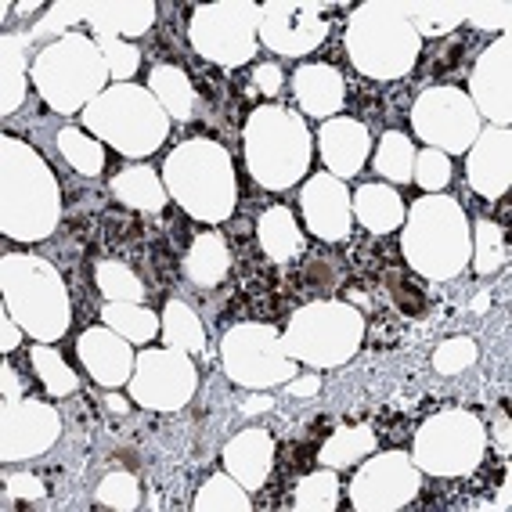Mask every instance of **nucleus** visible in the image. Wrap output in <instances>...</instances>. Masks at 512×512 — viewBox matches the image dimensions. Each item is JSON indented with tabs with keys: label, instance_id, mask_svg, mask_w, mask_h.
<instances>
[{
	"label": "nucleus",
	"instance_id": "obj_51",
	"mask_svg": "<svg viewBox=\"0 0 512 512\" xmlns=\"http://www.w3.org/2000/svg\"><path fill=\"white\" fill-rule=\"evenodd\" d=\"M462 65H466V44H462V40H451V44H444L437 55H433L430 80H451V76L462 73Z\"/></svg>",
	"mask_w": 512,
	"mask_h": 512
},
{
	"label": "nucleus",
	"instance_id": "obj_38",
	"mask_svg": "<svg viewBox=\"0 0 512 512\" xmlns=\"http://www.w3.org/2000/svg\"><path fill=\"white\" fill-rule=\"evenodd\" d=\"M375 170L386 177V181L408 184L415 170V145L404 138L401 130H386L379 138V152H375Z\"/></svg>",
	"mask_w": 512,
	"mask_h": 512
},
{
	"label": "nucleus",
	"instance_id": "obj_10",
	"mask_svg": "<svg viewBox=\"0 0 512 512\" xmlns=\"http://www.w3.org/2000/svg\"><path fill=\"white\" fill-rule=\"evenodd\" d=\"M487 430L473 412H437L415 437V466L430 476H466L484 462Z\"/></svg>",
	"mask_w": 512,
	"mask_h": 512
},
{
	"label": "nucleus",
	"instance_id": "obj_57",
	"mask_svg": "<svg viewBox=\"0 0 512 512\" xmlns=\"http://www.w3.org/2000/svg\"><path fill=\"white\" fill-rule=\"evenodd\" d=\"M0 379H4V401H22V394H26V386H22L19 372L11 365L0 368Z\"/></svg>",
	"mask_w": 512,
	"mask_h": 512
},
{
	"label": "nucleus",
	"instance_id": "obj_49",
	"mask_svg": "<svg viewBox=\"0 0 512 512\" xmlns=\"http://www.w3.org/2000/svg\"><path fill=\"white\" fill-rule=\"evenodd\" d=\"M101 224H105V238L112 242V249H119V253H130V249L141 246V238H145V228H141V220L134 217V213H105L101 217Z\"/></svg>",
	"mask_w": 512,
	"mask_h": 512
},
{
	"label": "nucleus",
	"instance_id": "obj_2",
	"mask_svg": "<svg viewBox=\"0 0 512 512\" xmlns=\"http://www.w3.org/2000/svg\"><path fill=\"white\" fill-rule=\"evenodd\" d=\"M166 192L174 195L177 206L188 210L192 217L220 224L235 210L238 184L231 170L228 148H220L210 138H192L166 156L163 163Z\"/></svg>",
	"mask_w": 512,
	"mask_h": 512
},
{
	"label": "nucleus",
	"instance_id": "obj_54",
	"mask_svg": "<svg viewBox=\"0 0 512 512\" xmlns=\"http://www.w3.org/2000/svg\"><path fill=\"white\" fill-rule=\"evenodd\" d=\"M289 397H314L321 390V375L318 372H307V375H293L289 383H285Z\"/></svg>",
	"mask_w": 512,
	"mask_h": 512
},
{
	"label": "nucleus",
	"instance_id": "obj_58",
	"mask_svg": "<svg viewBox=\"0 0 512 512\" xmlns=\"http://www.w3.org/2000/svg\"><path fill=\"white\" fill-rule=\"evenodd\" d=\"M256 235V228L249 224V220H231L228 224V238L231 242H242V246H249V238Z\"/></svg>",
	"mask_w": 512,
	"mask_h": 512
},
{
	"label": "nucleus",
	"instance_id": "obj_27",
	"mask_svg": "<svg viewBox=\"0 0 512 512\" xmlns=\"http://www.w3.org/2000/svg\"><path fill=\"white\" fill-rule=\"evenodd\" d=\"M228 267H231V249L217 231L195 235L192 242H188V253H184V275H188L192 285H199V289L220 285L224 275H228Z\"/></svg>",
	"mask_w": 512,
	"mask_h": 512
},
{
	"label": "nucleus",
	"instance_id": "obj_12",
	"mask_svg": "<svg viewBox=\"0 0 512 512\" xmlns=\"http://www.w3.org/2000/svg\"><path fill=\"white\" fill-rule=\"evenodd\" d=\"M256 33H260V8L246 0L231 4H202L192 19V47L206 62L217 65H246L256 51Z\"/></svg>",
	"mask_w": 512,
	"mask_h": 512
},
{
	"label": "nucleus",
	"instance_id": "obj_19",
	"mask_svg": "<svg viewBox=\"0 0 512 512\" xmlns=\"http://www.w3.org/2000/svg\"><path fill=\"white\" fill-rule=\"evenodd\" d=\"M300 210L307 228L314 231V238L321 242H343L350 235V195L343 188V181L332 174H314L303 184L300 192Z\"/></svg>",
	"mask_w": 512,
	"mask_h": 512
},
{
	"label": "nucleus",
	"instance_id": "obj_21",
	"mask_svg": "<svg viewBox=\"0 0 512 512\" xmlns=\"http://www.w3.org/2000/svg\"><path fill=\"white\" fill-rule=\"evenodd\" d=\"M76 350H80V361L87 365V372H91L94 383L109 386V390H116V386L130 383V375H134V350H130V343L119 332H112L109 325H101V329H87L80 336V343H76Z\"/></svg>",
	"mask_w": 512,
	"mask_h": 512
},
{
	"label": "nucleus",
	"instance_id": "obj_28",
	"mask_svg": "<svg viewBox=\"0 0 512 512\" xmlns=\"http://www.w3.org/2000/svg\"><path fill=\"white\" fill-rule=\"evenodd\" d=\"M109 192L116 195L130 213H163L166 188L152 166H127L123 174L112 177Z\"/></svg>",
	"mask_w": 512,
	"mask_h": 512
},
{
	"label": "nucleus",
	"instance_id": "obj_15",
	"mask_svg": "<svg viewBox=\"0 0 512 512\" xmlns=\"http://www.w3.org/2000/svg\"><path fill=\"white\" fill-rule=\"evenodd\" d=\"M419 494V466L404 451H386L372 458L350 484V502L361 512L404 509Z\"/></svg>",
	"mask_w": 512,
	"mask_h": 512
},
{
	"label": "nucleus",
	"instance_id": "obj_9",
	"mask_svg": "<svg viewBox=\"0 0 512 512\" xmlns=\"http://www.w3.org/2000/svg\"><path fill=\"white\" fill-rule=\"evenodd\" d=\"M361 339H365V318L357 307L339 300H311L293 314L282 343L293 361L336 368L357 354Z\"/></svg>",
	"mask_w": 512,
	"mask_h": 512
},
{
	"label": "nucleus",
	"instance_id": "obj_43",
	"mask_svg": "<svg viewBox=\"0 0 512 512\" xmlns=\"http://www.w3.org/2000/svg\"><path fill=\"white\" fill-rule=\"evenodd\" d=\"M33 368H37L40 383L51 390L55 397H69L76 394V386H80V379H76V372L69 365H65V357L58 354L55 347H47V343H40V347H33Z\"/></svg>",
	"mask_w": 512,
	"mask_h": 512
},
{
	"label": "nucleus",
	"instance_id": "obj_20",
	"mask_svg": "<svg viewBox=\"0 0 512 512\" xmlns=\"http://www.w3.org/2000/svg\"><path fill=\"white\" fill-rule=\"evenodd\" d=\"M466 177L473 184L476 195H484L487 202L502 199L509 192L512 181V134L509 127H487L484 134H476L469 145V166Z\"/></svg>",
	"mask_w": 512,
	"mask_h": 512
},
{
	"label": "nucleus",
	"instance_id": "obj_29",
	"mask_svg": "<svg viewBox=\"0 0 512 512\" xmlns=\"http://www.w3.org/2000/svg\"><path fill=\"white\" fill-rule=\"evenodd\" d=\"M256 238H260L264 256L275 264H289L293 256L303 253V231L296 228V217L285 206L264 210V217L256 220Z\"/></svg>",
	"mask_w": 512,
	"mask_h": 512
},
{
	"label": "nucleus",
	"instance_id": "obj_4",
	"mask_svg": "<svg viewBox=\"0 0 512 512\" xmlns=\"http://www.w3.org/2000/svg\"><path fill=\"white\" fill-rule=\"evenodd\" d=\"M343 44H347L357 73L372 76V80H401L419 62L422 37L404 15V4L375 0V4H361L350 15Z\"/></svg>",
	"mask_w": 512,
	"mask_h": 512
},
{
	"label": "nucleus",
	"instance_id": "obj_24",
	"mask_svg": "<svg viewBox=\"0 0 512 512\" xmlns=\"http://www.w3.org/2000/svg\"><path fill=\"white\" fill-rule=\"evenodd\" d=\"M224 466L246 491H260L275 466V437L267 430H242L224 448Z\"/></svg>",
	"mask_w": 512,
	"mask_h": 512
},
{
	"label": "nucleus",
	"instance_id": "obj_30",
	"mask_svg": "<svg viewBox=\"0 0 512 512\" xmlns=\"http://www.w3.org/2000/svg\"><path fill=\"white\" fill-rule=\"evenodd\" d=\"M148 91L156 94V101L170 112V119H192L195 116V83L184 73L181 65L163 62L148 76Z\"/></svg>",
	"mask_w": 512,
	"mask_h": 512
},
{
	"label": "nucleus",
	"instance_id": "obj_5",
	"mask_svg": "<svg viewBox=\"0 0 512 512\" xmlns=\"http://www.w3.org/2000/svg\"><path fill=\"white\" fill-rule=\"evenodd\" d=\"M83 127L109 141L123 156L145 159L166 141L170 112L159 105L156 94L141 91L138 83H116L83 109Z\"/></svg>",
	"mask_w": 512,
	"mask_h": 512
},
{
	"label": "nucleus",
	"instance_id": "obj_50",
	"mask_svg": "<svg viewBox=\"0 0 512 512\" xmlns=\"http://www.w3.org/2000/svg\"><path fill=\"white\" fill-rule=\"evenodd\" d=\"M509 19H512V4H505V0H494V4H469L466 8V22L473 29H498V33H505Z\"/></svg>",
	"mask_w": 512,
	"mask_h": 512
},
{
	"label": "nucleus",
	"instance_id": "obj_7",
	"mask_svg": "<svg viewBox=\"0 0 512 512\" xmlns=\"http://www.w3.org/2000/svg\"><path fill=\"white\" fill-rule=\"evenodd\" d=\"M109 80V65L101 47L83 33H65L47 44L33 62V83L58 116L87 109Z\"/></svg>",
	"mask_w": 512,
	"mask_h": 512
},
{
	"label": "nucleus",
	"instance_id": "obj_36",
	"mask_svg": "<svg viewBox=\"0 0 512 512\" xmlns=\"http://www.w3.org/2000/svg\"><path fill=\"white\" fill-rule=\"evenodd\" d=\"M58 152L80 177H98L105 170V148L101 141L87 138L80 127H62L58 130Z\"/></svg>",
	"mask_w": 512,
	"mask_h": 512
},
{
	"label": "nucleus",
	"instance_id": "obj_16",
	"mask_svg": "<svg viewBox=\"0 0 512 512\" xmlns=\"http://www.w3.org/2000/svg\"><path fill=\"white\" fill-rule=\"evenodd\" d=\"M321 15H325V4H311V0L260 4V40L275 55H311L329 37V22Z\"/></svg>",
	"mask_w": 512,
	"mask_h": 512
},
{
	"label": "nucleus",
	"instance_id": "obj_60",
	"mask_svg": "<svg viewBox=\"0 0 512 512\" xmlns=\"http://www.w3.org/2000/svg\"><path fill=\"white\" fill-rule=\"evenodd\" d=\"M271 408H275V401H271V397H267V394H253L246 404H242V415H260V412H271Z\"/></svg>",
	"mask_w": 512,
	"mask_h": 512
},
{
	"label": "nucleus",
	"instance_id": "obj_45",
	"mask_svg": "<svg viewBox=\"0 0 512 512\" xmlns=\"http://www.w3.org/2000/svg\"><path fill=\"white\" fill-rule=\"evenodd\" d=\"M412 181L419 184L426 195H437L440 188H448L451 181V159L437 148H426V152H415V170Z\"/></svg>",
	"mask_w": 512,
	"mask_h": 512
},
{
	"label": "nucleus",
	"instance_id": "obj_44",
	"mask_svg": "<svg viewBox=\"0 0 512 512\" xmlns=\"http://www.w3.org/2000/svg\"><path fill=\"white\" fill-rule=\"evenodd\" d=\"M339 264L329 253H311L300 267V289L307 296H318V300H329L339 289Z\"/></svg>",
	"mask_w": 512,
	"mask_h": 512
},
{
	"label": "nucleus",
	"instance_id": "obj_39",
	"mask_svg": "<svg viewBox=\"0 0 512 512\" xmlns=\"http://www.w3.org/2000/svg\"><path fill=\"white\" fill-rule=\"evenodd\" d=\"M473 267L476 275H494V271H502L505 260H509V246H505V228L502 224H494V220L480 217L473 224Z\"/></svg>",
	"mask_w": 512,
	"mask_h": 512
},
{
	"label": "nucleus",
	"instance_id": "obj_33",
	"mask_svg": "<svg viewBox=\"0 0 512 512\" xmlns=\"http://www.w3.org/2000/svg\"><path fill=\"white\" fill-rule=\"evenodd\" d=\"M105 325L112 332L127 339V343H152L159 332V318L148 311L145 303H105V311H101Z\"/></svg>",
	"mask_w": 512,
	"mask_h": 512
},
{
	"label": "nucleus",
	"instance_id": "obj_56",
	"mask_svg": "<svg viewBox=\"0 0 512 512\" xmlns=\"http://www.w3.org/2000/svg\"><path fill=\"white\" fill-rule=\"evenodd\" d=\"M0 329H4V336H0V347H4V350H15V347H19V339H22V332H26V329H22L19 321L11 318L8 307H4V318H0Z\"/></svg>",
	"mask_w": 512,
	"mask_h": 512
},
{
	"label": "nucleus",
	"instance_id": "obj_22",
	"mask_svg": "<svg viewBox=\"0 0 512 512\" xmlns=\"http://www.w3.org/2000/svg\"><path fill=\"white\" fill-rule=\"evenodd\" d=\"M73 22H91L94 37H141L156 26V4L148 0H105V4H69Z\"/></svg>",
	"mask_w": 512,
	"mask_h": 512
},
{
	"label": "nucleus",
	"instance_id": "obj_48",
	"mask_svg": "<svg viewBox=\"0 0 512 512\" xmlns=\"http://www.w3.org/2000/svg\"><path fill=\"white\" fill-rule=\"evenodd\" d=\"M94 44L101 47V55H105V65H109L112 80H127V76L138 73V65H141L138 47L123 44L119 37H94Z\"/></svg>",
	"mask_w": 512,
	"mask_h": 512
},
{
	"label": "nucleus",
	"instance_id": "obj_37",
	"mask_svg": "<svg viewBox=\"0 0 512 512\" xmlns=\"http://www.w3.org/2000/svg\"><path fill=\"white\" fill-rule=\"evenodd\" d=\"M94 282H98L101 296L109 303H141L145 300V282L130 271L123 260H101L94 267Z\"/></svg>",
	"mask_w": 512,
	"mask_h": 512
},
{
	"label": "nucleus",
	"instance_id": "obj_1",
	"mask_svg": "<svg viewBox=\"0 0 512 512\" xmlns=\"http://www.w3.org/2000/svg\"><path fill=\"white\" fill-rule=\"evenodd\" d=\"M0 228L8 238L40 242L62 217V195L51 166L19 138L0 148Z\"/></svg>",
	"mask_w": 512,
	"mask_h": 512
},
{
	"label": "nucleus",
	"instance_id": "obj_3",
	"mask_svg": "<svg viewBox=\"0 0 512 512\" xmlns=\"http://www.w3.org/2000/svg\"><path fill=\"white\" fill-rule=\"evenodd\" d=\"M404 217L408 224L401 231V249L419 275L448 282L469 264L473 235H469L466 210L455 199L426 195Z\"/></svg>",
	"mask_w": 512,
	"mask_h": 512
},
{
	"label": "nucleus",
	"instance_id": "obj_26",
	"mask_svg": "<svg viewBox=\"0 0 512 512\" xmlns=\"http://www.w3.org/2000/svg\"><path fill=\"white\" fill-rule=\"evenodd\" d=\"M350 210L368 235H390L394 228H401L404 213H408L401 195L390 184H361L357 195L350 199Z\"/></svg>",
	"mask_w": 512,
	"mask_h": 512
},
{
	"label": "nucleus",
	"instance_id": "obj_61",
	"mask_svg": "<svg viewBox=\"0 0 512 512\" xmlns=\"http://www.w3.org/2000/svg\"><path fill=\"white\" fill-rule=\"evenodd\" d=\"M105 404H109V412H116V415H127L130 412V404L123 401V397H116V394L105 397Z\"/></svg>",
	"mask_w": 512,
	"mask_h": 512
},
{
	"label": "nucleus",
	"instance_id": "obj_31",
	"mask_svg": "<svg viewBox=\"0 0 512 512\" xmlns=\"http://www.w3.org/2000/svg\"><path fill=\"white\" fill-rule=\"evenodd\" d=\"M33 44L29 33H8L4 37V116H15L26 105V47Z\"/></svg>",
	"mask_w": 512,
	"mask_h": 512
},
{
	"label": "nucleus",
	"instance_id": "obj_55",
	"mask_svg": "<svg viewBox=\"0 0 512 512\" xmlns=\"http://www.w3.org/2000/svg\"><path fill=\"white\" fill-rule=\"evenodd\" d=\"M285 458H289V462H285V473H303V469L311 466L314 448L311 444H289V448H285Z\"/></svg>",
	"mask_w": 512,
	"mask_h": 512
},
{
	"label": "nucleus",
	"instance_id": "obj_52",
	"mask_svg": "<svg viewBox=\"0 0 512 512\" xmlns=\"http://www.w3.org/2000/svg\"><path fill=\"white\" fill-rule=\"evenodd\" d=\"M4 487H8V494H4V509H11L15 505V498H26V502H40L47 494V487L40 484L37 476L29 473H11L4 476Z\"/></svg>",
	"mask_w": 512,
	"mask_h": 512
},
{
	"label": "nucleus",
	"instance_id": "obj_32",
	"mask_svg": "<svg viewBox=\"0 0 512 512\" xmlns=\"http://www.w3.org/2000/svg\"><path fill=\"white\" fill-rule=\"evenodd\" d=\"M375 448V430L372 426H343V430L332 433L325 444L318 448V458L325 462L329 469H343V466H354L368 451Z\"/></svg>",
	"mask_w": 512,
	"mask_h": 512
},
{
	"label": "nucleus",
	"instance_id": "obj_35",
	"mask_svg": "<svg viewBox=\"0 0 512 512\" xmlns=\"http://www.w3.org/2000/svg\"><path fill=\"white\" fill-rule=\"evenodd\" d=\"M469 4H448V0H430V4H404V15L419 37H444L458 22H466Z\"/></svg>",
	"mask_w": 512,
	"mask_h": 512
},
{
	"label": "nucleus",
	"instance_id": "obj_6",
	"mask_svg": "<svg viewBox=\"0 0 512 512\" xmlns=\"http://www.w3.org/2000/svg\"><path fill=\"white\" fill-rule=\"evenodd\" d=\"M0 282L4 307L26 329V336L55 343L69 329V289L47 260L8 253L0 260Z\"/></svg>",
	"mask_w": 512,
	"mask_h": 512
},
{
	"label": "nucleus",
	"instance_id": "obj_13",
	"mask_svg": "<svg viewBox=\"0 0 512 512\" xmlns=\"http://www.w3.org/2000/svg\"><path fill=\"white\" fill-rule=\"evenodd\" d=\"M412 127L437 152H466L480 134V112L458 87H426L412 105Z\"/></svg>",
	"mask_w": 512,
	"mask_h": 512
},
{
	"label": "nucleus",
	"instance_id": "obj_47",
	"mask_svg": "<svg viewBox=\"0 0 512 512\" xmlns=\"http://www.w3.org/2000/svg\"><path fill=\"white\" fill-rule=\"evenodd\" d=\"M473 361H476V343L469 336L444 339L437 347V354H433V368H437L440 375L466 372V368H473Z\"/></svg>",
	"mask_w": 512,
	"mask_h": 512
},
{
	"label": "nucleus",
	"instance_id": "obj_46",
	"mask_svg": "<svg viewBox=\"0 0 512 512\" xmlns=\"http://www.w3.org/2000/svg\"><path fill=\"white\" fill-rule=\"evenodd\" d=\"M98 502L109 505V509L130 512L141 505V487L130 473H109L98 484Z\"/></svg>",
	"mask_w": 512,
	"mask_h": 512
},
{
	"label": "nucleus",
	"instance_id": "obj_8",
	"mask_svg": "<svg viewBox=\"0 0 512 512\" xmlns=\"http://www.w3.org/2000/svg\"><path fill=\"white\" fill-rule=\"evenodd\" d=\"M242 138H246V163L256 184L282 192L307 174L311 134H307V123L296 112L264 105L249 116Z\"/></svg>",
	"mask_w": 512,
	"mask_h": 512
},
{
	"label": "nucleus",
	"instance_id": "obj_34",
	"mask_svg": "<svg viewBox=\"0 0 512 512\" xmlns=\"http://www.w3.org/2000/svg\"><path fill=\"white\" fill-rule=\"evenodd\" d=\"M163 336L170 347L184 350V354H202L206 347V329H202L199 314L184 300H170L163 311Z\"/></svg>",
	"mask_w": 512,
	"mask_h": 512
},
{
	"label": "nucleus",
	"instance_id": "obj_23",
	"mask_svg": "<svg viewBox=\"0 0 512 512\" xmlns=\"http://www.w3.org/2000/svg\"><path fill=\"white\" fill-rule=\"evenodd\" d=\"M321 141V159L329 166V174L347 181V177L361 174L368 152H372V138H368V127L357 123V119H329L318 134Z\"/></svg>",
	"mask_w": 512,
	"mask_h": 512
},
{
	"label": "nucleus",
	"instance_id": "obj_42",
	"mask_svg": "<svg viewBox=\"0 0 512 512\" xmlns=\"http://www.w3.org/2000/svg\"><path fill=\"white\" fill-rule=\"evenodd\" d=\"M339 505V480L332 469L307 473L293 494V509L300 512H332Z\"/></svg>",
	"mask_w": 512,
	"mask_h": 512
},
{
	"label": "nucleus",
	"instance_id": "obj_41",
	"mask_svg": "<svg viewBox=\"0 0 512 512\" xmlns=\"http://www.w3.org/2000/svg\"><path fill=\"white\" fill-rule=\"evenodd\" d=\"M383 289H386V296H390V307H394L397 314H404V318H426V311H430L426 289H422L415 278L401 275L397 267H386L383 271Z\"/></svg>",
	"mask_w": 512,
	"mask_h": 512
},
{
	"label": "nucleus",
	"instance_id": "obj_53",
	"mask_svg": "<svg viewBox=\"0 0 512 512\" xmlns=\"http://www.w3.org/2000/svg\"><path fill=\"white\" fill-rule=\"evenodd\" d=\"M249 80H253V87L260 94H267V98H275L278 91H282V69H278L275 62H264V65H256L253 69V76H249Z\"/></svg>",
	"mask_w": 512,
	"mask_h": 512
},
{
	"label": "nucleus",
	"instance_id": "obj_17",
	"mask_svg": "<svg viewBox=\"0 0 512 512\" xmlns=\"http://www.w3.org/2000/svg\"><path fill=\"white\" fill-rule=\"evenodd\" d=\"M0 455L4 462L44 455L62 433V419L55 408L40 401H4V419H0Z\"/></svg>",
	"mask_w": 512,
	"mask_h": 512
},
{
	"label": "nucleus",
	"instance_id": "obj_59",
	"mask_svg": "<svg viewBox=\"0 0 512 512\" xmlns=\"http://www.w3.org/2000/svg\"><path fill=\"white\" fill-rule=\"evenodd\" d=\"M491 433H494V440H498V448H502V455H509V415L498 412V419H494Z\"/></svg>",
	"mask_w": 512,
	"mask_h": 512
},
{
	"label": "nucleus",
	"instance_id": "obj_25",
	"mask_svg": "<svg viewBox=\"0 0 512 512\" xmlns=\"http://www.w3.org/2000/svg\"><path fill=\"white\" fill-rule=\"evenodd\" d=\"M293 94H296V105H300L307 116L325 119L343 109V101H347V80H343V73H339L336 65L307 62L296 69Z\"/></svg>",
	"mask_w": 512,
	"mask_h": 512
},
{
	"label": "nucleus",
	"instance_id": "obj_11",
	"mask_svg": "<svg viewBox=\"0 0 512 512\" xmlns=\"http://www.w3.org/2000/svg\"><path fill=\"white\" fill-rule=\"evenodd\" d=\"M220 357H224V372L235 383L253 386V390L289 383L296 375V361L285 354L282 336L267 321H242V325L224 332Z\"/></svg>",
	"mask_w": 512,
	"mask_h": 512
},
{
	"label": "nucleus",
	"instance_id": "obj_62",
	"mask_svg": "<svg viewBox=\"0 0 512 512\" xmlns=\"http://www.w3.org/2000/svg\"><path fill=\"white\" fill-rule=\"evenodd\" d=\"M22 15H33V11H40V4H19Z\"/></svg>",
	"mask_w": 512,
	"mask_h": 512
},
{
	"label": "nucleus",
	"instance_id": "obj_18",
	"mask_svg": "<svg viewBox=\"0 0 512 512\" xmlns=\"http://www.w3.org/2000/svg\"><path fill=\"white\" fill-rule=\"evenodd\" d=\"M509 37H498L487 47L473 69L469 91H473V109L487 116L491 127H509L512 119V87H509Z\"/></svg>",
	"mask_w": 512,
	"mask_h": 512
},
{
	"label": "nucleus",
	"instance_id": "obj_40",
	"mask_svg": "<svg viewBox=\"0 0 512 512\" xmlns=\"http://www.w3.org/2000/svg\"><path fill=\"white\" fill-rule=\"evenodd\" d=\"M195 509H206V512H249L253 502H249V491L238 484L231 473H220V476H210L206 487H199L195 494Z\"/></svg>",
	"mask_w": 512,
	"mask_h": 512
},
{
	"label": "nucleus",
	"instance_id": "obj_14",
	"mask_svg": "<svg viewBox=\"0 0 512 512\" xmlns=\"http://www.w3.org/2000/svg\"><path fill=\"white\" fill-rule=\"evenodd\" d=\"M195 386H199V372H195L192 357L177 347L141 350V357L134 361L130 390H134V401H141V408L181 412L184 404L192 401Z\"/></svg>",
	"mask_w": 512,
	"mask_h": 512
}]
</instances>
